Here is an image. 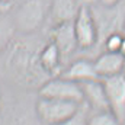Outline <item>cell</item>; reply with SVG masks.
<instances>
[{"mask_svg":"<svg viewBox=\"0 0 125 125\" xmlns=\"http://www.w3.org/2000/svg\"><path fill=\"white\" fill-rule=\"evenodd\" d=\"M38 51L35 52L28 44H23V41H15L9 48L6 67L18 83L23 86H38L39 89L50 76L39 64Z\"/></svg>","mask_w":125,"mask_h":125,"instance_id":"6da1fadb","label":"cell"},{"mask_svg":"<svg viewBox=\"0 0 125 125\" xmlns=\"http://www.w3.org/2000/svg\"><path fill=\"white\" fill-rule=\"evenodd\" d=\"M97 28V47L99 52L102 48L103 41L116 32H125V0L115 4V6H103V4H94L92 6ZM97 52V54H99Z\"/></svg>","mask_w":125,"mask_h":125,"instance_id":"7a4b0ae2","label":"cell"},{"mask_svg":"<svg viewBox=\"0 0 125 125\" xmlns=\"http://www.w3.org/2000/svg\"><path fill=\"white\" fill-rule=\"evenodd\" d=\"M50 3L47 0H19L15 9V26L23 33L38 31L50 13Z\"/></svg>","mask_w":125,"mask_h":125,"instance_id":"3957f363","label":"cell"},{"mask_svg":"<svg viewBox=\"0 0 125 125\" xmlns=\"http://www.w3.org/2000/svg\"><path fill=\"white\" fill-rule=\"evenodd\" d=\"M80 106L82 103L73 100L38 96V100L35 103V112L38 119L44 125H58L77 114Z\"/></svg>","mask_w":125,"mask_h":125,"instance_id":"277c9868","label":"cell"},{"mask_svg":"<svg viewBox=\"0 0 125 125\" xmlns=\"http://www.w3.org/2000/svg\"><path fill=\"white\" fill-rule=\"evenodd\" d=\"M38 96L62 99V100H73V102L83 103V92H82L80 83L68 80L65 77H61V76L50 77L38 89Z\"/></svg>","mask_w":125,"mask_h":125,"instance_id":"5b68a950","label":"cell"},{"mask_svg":"<svg viewBox=\"0 0 125 125\" xmlns=\"http://www.w3.org/2000/svg\"><path fill=\"white\" fill-rule=\"evenodd\" d=\"M79 50L89 51L97 47V28L94 22L93 10L89 6H82L76 19L73 21Z\"/></svg>","mask_w":125,"mask_h":125,"instance_id":"8992f818","label":"cell"},{"mask_svg":"<svg viewBox=\"0 0 125 125\" xmlns=\"http://www.w3.org/2000/svg\"><path fill=\"white\" fill-rule=\"evenodd\" d=\"M109 103V111L121 121L125 119V74L119 73L112 77L102 79Z\"/></svg>","mask_w":125,"mask_h":125,"instance_id":"52a82bcc","label":"cell"},{"mask_svg":"<svg viewBox=\"0 0 125 125\" xmlns=\"http://www.w3.org/2000/svg\"><path fill=\"white\" fill-rule=\"evenodd\" d=\"M51 41L57 45L64 61L79 50V44H77L73 22L54 25L52 31H51Z\"/></svg>","mask_w":125,"mask_h":125,"instance_id":"ba28073f","label":"cell"},{"mask_svg":"<svg viewBox=\"0 0 125 125\" xmlns=\"http://www.w3.org/2000/svg\"><path fill=\"white\" fill-rule=\"evenodd\" d=\"M80 86L83 92V102L87 105L90 112L109 111V103H108V97H106L102 79L83 82L80 83Z\"/></svg>","mask_w":125,"mask_h":125,"instance_id":"9c48e42d","label":"cell"},{"mask_svg":"<svg viewBox=\"0 0 125 125\" xmlns=\"http://www.w3.org/2000/svg\"><path fill=\"white\" fill-rule=\"evenodd\" d=\"M124 60L125 57L119 52L100 51L93 60L94 70H96L99 79H106V77H112V76L122 73Z\"/></svg>","mask_w":125,"mask_h":125,"instance_id":"30bf717a","label":"cell"},{"mask_svg":"<svg viewBox=\"0 0 125 125\" xmlns=\"http://www.w3.org/2000/svg\"><path fill=\"white\" fill-rule=\"evenodd\" d=\"M38 60H39V64H41L42 70L50 77L60 76L61 71L64 70V67H62L64 60H62L57 45L51 39L39 48V51H38Z\"/></svg>","mask_w":125,"mask_h":125,"instance_id":"8fae6325","label":"cell"},{"mask_svg":"<svg viewBox=\"0 0 125 125\" xmlns=\"http://www.w3.org/2000/svg\"><path fill=\"white\" fill-rule=\"evenodd\" d=\"M60 76L68 79V80L77 82V83L99 79V76L94 70V62L90 58H77V60L71 61L64 67Z\"/></svg>","mask_w":125,"mask_h":125,"instance_id":"7c38bea8","label":"cell"},{"mask_svg":"<svg viewBox=\"0 0 125 125\" xmlns=\"http://www.w3.org/2000/svg\"><path fill=\"white\" fill-rule=\"evenodd\" d=\"M79 0H51L50 3V13L48 18L51 19L52 25L73 22L80 10Z\"/></svg>","mask_w":125,"mask_h":125,"instance_id":"4fadbf2b","label":"cell"},{"mask_svg":"<svg viewBox=\"0 0 125 125\" xmlns=\"http://www.w3.org/2000/svg\"><path fill=\"white\" fill-rule=\"evenodd\" d=\"M87 125H122V121L111 111L90 112Z\"/></svg>","mask_w":125,"mask_h":125,"instance_id":"5bb4252c","label":"cell"},{"mask_svg":"<svg viewBox=\"0 0 125 125\" xmlns=\"http://www.w3.org/2000/svg\"><path fill=\"white\" fill-rule=\"evenodd\" d=\"M89 114H90V109L83 102L82 106H80V109L77 111V114H74L71 118H68L67 121H64V122H61V124H58V125H87Z\"/></svg>","mask_w":125,"mask_h":125,"instance_id":"9a60e30c","label":"cell"},{"mask_svg":"<svg viewBox=\"0 0 125 125\" xmlns=\"http://www.w3.org/2000/svg\"><path fill=\"white\" fill-rule=\"evenodd\" d=\"M125 33V32H124ZM124 33L121 32H116V33H112L109 35L103 44H102V48L100 51H111V52H119L121 50V44H122V38H124Z\"/></svg>","mask_w":125,"mask_h":125,"instance_id":"2e32d148","label":"cell"},{"mask_svg":"<svg viewBox=\"0 0 125 125\" xmlns=\"http://www.w3.org/2000/svg\"><path fill=\"white\" fill-rule=\"evenodd\" d=\"M99 1L100 0H79L80 6H89V7H92L94 4H99Z\"/></svg>","mask_w":125,"mask_h":125,"instance_id":"e0dca14e","label":"cell"},{"mask_svg":"<svg viewBox=\"0 0 125 125\" xmlns=\"http://www.w3.org/2000/svg\"><path fill=\"white\" fill-rule=\"evenodd\" d=\"M121 1H124V0H100L99 4H103V6H115V4H118Z\"/></svg>","mask_w":125,"mask_h":125,"instance_id":"ac0fdd59","label":"cell"},{"mask_svg":"<svg viewBox=\"0 0 125 125\" xmlns=\"http://www.w3.org/2000/svg\"><path fill=\"white\" fill-rule=\"evenodd\" d=\"M9 6H10V4H7V3H4L3 0H0V13H1V12H4V10H7V9H9Z\"/></svg>","mask_w":125,"mask_h":125,"instance_id":"d6986e66","label":"cell"},{"mask_svg":"<svg viewBox=\"0 0 125 125\" xmlns=\"http://www.w3.org/2000/svg\"><path fill=\"white\" fill-rule=\"evenodd\" d=\"M119 54H122L125 57V33H124V38H122V44H121V50H119Z\"/></svg>","mask_w":125,"mask_h":125,"instance_id":"ffe728a7","label":"cell"},{"mask_svg":"<svg viewBox=\"0 0 125 125\" xmlns=\"http://www.w3.org/2000/svg\"><path fill=\"white\" fill-rule=\"evenodd\" d=\"M122 73L125 74V60H124V70H122Z\"/></svg>","mask_w":125,"mask_h":125,"instance_id":"44dd1931","label":"cell"},{"mask_svg":"<svg viewBox=\"0 0 125 125\" xmlns=\"http://www.w3.org/2000/svg\"><path fill=\"white\" fill-rule=\"evenodd\" d=\"M122 125H125V119H124V121H122Z\"/></svg>","mask_w":125,"mask_h":125,"instance_id":"7402d4cb","label":"cell"}]
</instances>
